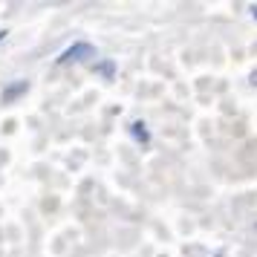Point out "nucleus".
Listing matches in <instances>:
<instances>
[{"label": "nucleus", "mask_w": 257, "mask_h": 257, "mask_svg": "<svg viewBox=\"0 0 257 257\" xmlns=\"http://www.w3.org/2000/svg\"><path fill=\"white\" fill-rule=\"evenodd\" d=\"M251 84H254V87H257V72H254V75H251Z\"/></svg>", "instance_id": "7"}, {"label": "nucleus", "mask_w": 257, "mask_h": 257, "mask_svg": "<svg viewBox=\"0 0 257 257\" xmlns=\"http://www.w3.org/2000/svg\"><path fill=\"white\" fill-rule=\"evenodd\" d=\"M211 257H225V251H222V248H220V251H214V254H211Z\"/></svg>", "instance_id": "5"}, {"label": "nucleus", "mask_w": 257, "mask_h": 257, "mask_svg": "<svg viewBox=\"0 0 257 257\" xmlns=\"http://www.w3.org/2000/svg\"><path fill=\"white\" fill-rule=\"evenodd\" d=\"M93 55H95V47H93V44L78 41V44H72V47L64 49L58 58H55V64H58V67H64V64H81V61L93 58Z\"/></svg>", "instance_id": "1"}, {"label": "nucleus", "mask_w": 257, "mask_h": 257, "mask_svg": "<svg viewBox=\"0 0 257 257\" xmlns=\"http://www.w3.org/2000/svg\"><path fill=\"white\" fill-rule=\"evenodd\" d=\"M0 41H6V32H0Z\"/></svg>", "instance_id": "8"}, {"label": "nucleus", "mask_w": 257, "mask_h": 257, "mask_svg": "<svg viewBox=\"0 0 257 257\" xmlns=\"http://www.w3.org/2000/svg\"><path fill=\"white\" fill-rule=\"evenodd\" d=\"M26 90H29V81H12L3 87V93H0V98L6 101V104H12V101H18L21 95H26Z\"/></svg>", "instance_id": "2"}, {"label": "nucleus", "mask_w": 257, "mask_h": 257, "mask_svg": "<svg viewBox=\"0 0 257 257\" xmlns=\"http://www.w3.org/2000/svg\"><path fill=\"white\" fill-rule=\"evenodd\" d=\"M93 72L98 78H104V81H113L116 78V61L113 58H98L93 64Z\"/></svg>", "instance_id": "3"}, {"label": "nucleus", "mask_w": 257, "mask_h": 257, "mask_svg": "<svg viewBox=\"0 0 257 257\" xmlns=\"http://www.w3.org/2000/svg\"><path fill=\"white\" fill-rule=\"evenodd\" d=\"M251 18H254V21H257V3H254V6H251Z\"/></svg>", "instance_id": "6"}, {"label": "nucleus", "mask_w": 257, "mask_h": 257, "mask_svg": "<svg viewBox=\"0 0 257 257\" xmlns=\"http://www.w3.org/2000/svg\"><path fill=\"white\" fill-rule=\"evenodd\" d=\"M130 136L139 142L142 148H148V145H151V130H148V124H145L142 118H133V121H130Z\"/></svg>", "instance_id": "4"}]
</instances>
